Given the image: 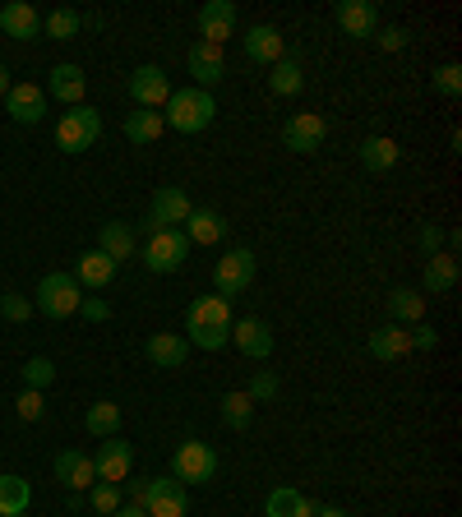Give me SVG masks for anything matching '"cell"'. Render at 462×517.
<instances>
[{"instance_id":"6da1fadb","label":"cell","mask_w":462,"mask_h":517,"mask_svg":"<svg viewBox=\"0 0 462 517\" xmlns=\"http://www.w3.org/2000/svg\"><path fill=\"white\" fill-rule=\"evenodd\" d=\"M231 301H222V296H199V301H190V310H185V342L199 351H222L231 342Z\"/></svg>"},{"instance_id":"7a4b0ae2","label":"cell","mask_w":462,"mask_h":517,"mask_svg":"<svg viewBox=\"0 0 462 517\" xmlns=\"http://www.w3.org/2000/svg\"><path fill=\"white\" fill-rule=\"evenodd\" d=\"M121 494H130V504H139L148 517H185L190 513V494L176 476H148V481H125Z\"/></svg>"},{"instance_id":"3957f363","label":"cell","mask_w":462,"mask_h":517,"mask_svg":"<svg viewBox=\"0 0 462 517\" xmlns=\"http://www.w3.org/2000/svg\"><path fill=\"white\" fill-rule=\"evenodd\" d=\"M213 116H218V102L204 88H171L167 107H162V121L176 134H204L213 125Z\"/></svg>"},{"instance_id":"277c9868","label":"cell","mask_w":462,"mask_h":517,"mask_svg":"<svg viewBox=\"0 0 462 517\" xmlns=\"http://www.w3.org/2000/svg\"><path fill=\"white\" fill-rule=\"evenodd\" d=\"M79 301H84V287L74 282V273H47L33 291V310L56 319V324L70 319V314H79Z\"/></svg>"},{"instance_id":"5b68a950","label":"cell","mask_w":462,"mask_h":517,"mask_svg":"<svg viewBox=\"0 0 462 517\" xmlns=\"http://www.w3.org/2000/svg\"><path fill=\"white\" fill-rule=\"evenodd\" d=\"M171 476L181 485H208L218 476V453L204 439H185L176 453H171Z\"/></svg>"},{"instance_id":"8992f818","label":"cell","mask_w":462,"mask_h":517,"mask_svg":"<svg viewBox=\"0 0 462 517\" xmlns=\"http://www.w3.org/2000/svg\"><path fill=\"white\" fill-rule=\"evenodd\" d=\"M185 259H190V241H185V231H181V227L148 231V241H144V264L153 268V273H176V268H185Z\"/></svg>"},{"instance_id":"52a82bcc","label":"cell","mask_w":462,"mask_h":517,"mask_svg":"<svg viewBox=\"0 0 462 517\" xmlns=\"http://www.w3.org/2000/svg\"><path fill=\"white\" fill-rule=\"evenodd\" d=\"M259 273V259L250 250H227L218 259V268H213V291H218L222 301H231V296H241V291H250V282H255Z\"/></svg>"},{"instance_id":"ba28073f","label":"cell","mask_w":462,"mask_h":517,"mask_svg":"<svg viewBox=\"0 0 462 517\" xmlns=\"http://www.w3.org/2000/svg\"><path fill=\"white\" fill-rule=\"evenodd\" d=\"M98 139H102V116L93 107H70L61 116V125H56V144L65 153H88Z\"/></svg>"},{"instance_id":"9c48e42d","label":"cell","mask_w":462,"mask_h":517,"mask_svg":"<svg viewBox=\"0 0 462 517\" xmlns=\"http://www.w3.org/2000/svg\"><path fill=\"white\" fill-rule=\"evenodd\" d=\"M190 194L181 190V185H162V190H153V204H148V217L139 222V231H162V227H185V217H190Z\"/></svg>"},{"instance_id":"30bf717a","label":"cell","mask_w":462,"mask_h":517,"mask_svg":"<svg viewBox=\"0 0 462 517\" xmlns=\"http://www.w3.org/2000/svg\"><path fill=\"white\" fill-rule=\"evenodd\" d=\"M93 471H98V481L107 485H125L130 481V471H134V448L125 444V439H102L98 453H93Z\"/></svg>"},{"instance_id":"8fae6325","label":"cell","mask_w":462,"mask_h":517,"mask_svg":"<svg viewBox=\"0 0 462 517\" xmlns=\"http://www.w3.org/2000/svg\"><path fill=\"white\" fill-rule=\"evenodd\" d=\"M130 97H134V107L162 111L167 107V97H171L167 70H162V65H139V70L130 74Z\"/></svg>"},{"instance_id":"7c38bea8","label":"cell","mask_w":462,"mask_h":517,"mask_svg":"<svg viewBox=\"0 0 462 517\" xmlns=\"http://www.w3.org/2000/svg\"><path fill=\"white\" fill-rule=\"evenodd\" d=\"M231 347L241 351V356H250V361H268L273 347H278V337H273V328L264 319H236L231 324Z\"/></svg>"},{"instance_id":"4fadbf2b","label":"cell","mask_w":462,"mask_h":517,"mask_svg":"<svg viewBox=\"0 0 462 517\" xmlns=\"http://www.w3.org/2000/svg\"><path fill=\"white\" fill-rule=\"evenodd\" d=\"M324 139H329V121L315 116V111H296L287 130H282V144L292 153H315V148H324Z\"/></svg>"},{"instance_id":"5bb4252c","label":"cell","mask_w":462,"mask_h":517,"mask_svg":"<svg viewBox=\"0 0 462 517\" xmlns=\"http://www.w3.org/2000/svg\"><path fill=\"white\" fill-rule=\"evenodd\" d=\"M185 70L195 74V88H218L222 79H227V56H222V47H213V42H195L190 47V56H185Z\"/></svg>"},{"instance_id":"9a60e30c","label":"cell","mask_w":462,"mask_h":517,"mask_svg":"<svg viewBox=\"0 0 462 517\" xmlns=\"http://www.w3.org/2000/svg\"><path fill=\"white\" fill-rule=\"evenodd\" d=\"M195 24H199V42L222 47V42L236 33V5H231V0H208V5H199Z\"/></svg>"},{"instance_id":"2e32d148","label":"cell","mask_w":462,"mask_h":517,"mask_svg":"<svg viewBox=\"0 0 462 517\" xmlns=\"http://www.w3.org/2000/svg\"><path fill=\"white\" fill-rule=\"evenodd\" d=\"M56 481L65 485V490L84 494L98 485V471H93V457L79 453V448H65V453H56Z\"/></svg>"},{"instance_id":"e0dca14e","label":"cell","mask_w":462,"mask_h":517,"mask_svg":"<svg viewBox=\"0 0 462 517\" xmlns=\"http://www.w3.org/2000/svg\"><path fill=\"white\" fill-rule=\"evenodd\" d=\"M333 19H338V28H342L347 37H375V33H379L375 0H338Z\"/></svg>"},{"instance_id":"ac0fdd59","label":"cell","mask_w":462,"mask_h":517,"mask_svg":"<svg viewBox=\"0 0 462 517\" xmlns=\"http://www.w3.org/2000/svg\"><path fill=\"white\" fill-rule=\"evenodd\" d=\"M116 259H107L102 250H84L79 259H74V282L84 291H107L111 282H116Z\"/></svg>"},{"instance_id":"d6986e66","label":"cell","mask_w":462,"mask_h":517,"mask_svg":"<svg viewBox=\"0 0 462 517\" xmlns=\"http://www.w3.org/2000/svg\"><path fill=\"white\" fill-rule=\"evenodd\" d=\"M5 111H10V121H19V125H37L42 116H47V93H42L37 84H10Z\"/></svg>"},{"instance_id":"ffe728a7","label":"cell","mask_w":462,"mask_h":517,"mask_svg":"<svg viewBox=\"0 0 462 517\" xmlns=\"http://www.w3.org/2000/svg\"><path fill=\"white\" fill-rule=\"evenodd\" d=\"M282 56H287V37H282L273 24H255L250 33H245V61H255V65H278Z\"/></svg>"},{"instance_id":"44dd1931","label":"cell","mask_w":462,"mask_h":517,"mask_svg":"<svg viewBox=\"0 0 462 517\" xmlns=\"http://www.w3.org/2000/svg\"><path fill=\"white\" fill-rule=\"evenodd\" d=\"M0 28H5V37H14V42H37V37H42V14H37L28 0H10V5L0 10Z\"/></svg>"},{"instance_id":"7402d4cb","label":"cell","mask_w":462,"mask_h":517,"mask_svg":"<svg viewBox=\"0 0 462 517\" xmlns=\"http://www.w3.org/2000/svg\"><path fill=\"white\" fill-rule=\"evenodd\" d=\"M181 231L190 245H218V241H227V217L213 213V208H190Z\"/></svg>"},{"instance_id":"603a6c76","label":"cell","mask_w":462,"mask_h":517,"mask_svg":"<svg viewBox=\"0 0 462 517\" xmlns=\"http://www.w3.org/2000/svg\"><path fill=\"white\" fill-rule=\"evenodd\" d=\"M42 93H51V97H56V102H65V107H84L88 79H84V70H79V65H56Z\"/></svg>"},{"instance_id":"cb8c5ba5","label":"cell","mask_w":462,"mask_h":517,"mask_svg":"<svg viewBox=\"0 0 462 517\" xmlns=\"http://www.w3.org/2000/svg\"><path fill=\"white\" fill-rule=\"evenodd\" d=\"M144 356L158 365V370H181L185 356H190V342H185L181 333H153L144 342Z\"/></svg>"},{"instance_id":"d4e9b609","label":"cell","mask_w":462,"mask_h":517,"mask_svg":"<svg viewBox=\"0 0 462 517\" xmlns=\"http://www.w3.org/2000/svg\"><path fill=\"white\" fill-rule=\"evenodd\" d=\"M98 250L107 254V259H116V264H125V259L139 254V236H134L130 222H102L98 227Z\"/></svg>"},{"instance_id":"484cf974","label":"cell","mask_w":462,"mask_h":517,"mask_svg":"<svg viewBox=\"0 0 462 517\" xmlns=\"http://www.w3.org/2000/svg\"><path fill=\"white\" fill-rule=\"evenodd\" d=\"M458 287V259L453 254H430L421 273V296H449Z\"/></svg>"},{"instance_id":"4316f807","label":"cell","mask_w":462,"mask_h":517,"mask_svg":"<svg viewBox=\"0 0 462 517\" xmlns=\"http://www.w3.org/2000/svg\"><path fill=\"white\" fill-rule=\"evenodd\" d=\"M365 347H370L375 361H402V356L412 351V342H407V328L402 324H379L375 333L365 337Z\"/></svg>"},{"instance_id":"83f0119b","label":"cell","mask_w":462,"mask_h":517,"mask_svg":"<svg viewBox=\"0 0 462 517\" xmlns=\"http://www.w3.org/2000/svg\"><path fill=\"white\" fill-rule=\"evenodd\" d=\"M402 148L393 144V139H384V134H370V139H361V167L375 171V176H384V171L398 167Z\"/></svg>"},{"instance_id":"f1b7e54d","label":"cell","mask_w":462,"mask_h":517,"mask_svg":"<svg viewBox=\"0 0 462 517\" xmlns=\"http://www.w3.org/2000/svg\"><path fill=\"white\" fill-rule=\"evenodd\" d=\"M162 130H167V121H162V111H144V107H134L130 116H125V139L139 148L148 144H158Z\"/></svg>"},{"instance_id":"f546056e","label":"cell","mask_w":462,"mask_h":517,"mask_svg":"<svg viewBox=\"0 0 462 517\" xmlns=\"http://www.w3.org/2000/svg\"><path fill=\"white\" fill-rule=\"evenodd\" d=\"M264 517H315V504H310L301 490L278 485V490L264 499Z\"/></svg>"},{"instance_id":"4dcf8cb0","label":"cell","mask_w":462,"mask_h":517,"mask_svg":"<svg viewBox=\"0 0 462 517\" xmlns=\"http://www.w3.org/2000/svg\"><path fill=\"white\" fill-rule=\"evenodd\" d=\"M426 319V296L412 287L389 291V324H421Z\"/></svg>"},{"instance_id":"1f68e13d","label":"cell","mask_w":462,"mask_h":517,"mask_svg":"<svg viewBox=\"0 0 462 517\" xmlns=\"http://www.w3.org/2000/svg\"><path fill=\"white\" fill-rule=\"evenodd\" d=\"M268 88L278 97H296L305 88V70H301V61L296 56H282L278 65H268Z\"/></svg>"},{"instance_id":"d6a6232c","label":"cell","mask_w":462,"mask_h":517,"mask_svg":"<svg viewBox=\"0 0 462 517\" xmlns=\"http://www.w3.org/2000/svg\"><path fill=\"white\" fill-rule=\"evenodd\" d=\"M28 504H33V485L24 476H0V517L28 513Z\"/></svg>"},{"instance_id":"836d02e7","label":"cell","mask_w":462,"mask_h":517,"mask_svg":"<svg viewBox=\"0 0 462 517\" xmlns=\"http://www.w3.org/2000/svg\"><path fill=\"white\" fill-rule=\"evenodd\" d=\"M84 430L93 434V439H111V434L121 430V407H116V402H93L84 416Z\"/></svg>"},{"instance_id":"e575fe53","label":"cell","mask_w":462,"mask_h":517,"mask_svg":"<svg viewBox=\"0 0 462 517\" xmlns=\"http://www.w3.org/2000/svg\"><path fill=\"white\" fill-rule=\"evenodd\" d=\"M79 28H84V14L74 10H51L47 19H42V37H56V42H70V37H79Z\"/></svg>"},{"instance_id":"d590c367","label":"cell","mask_w":462,"mask_h":517,"mask_svg":"<svg viewBox=\"0 0 462 517\" xmlns=\"http://www.w3.org/2000/svg\"><path fill=\"white\" fill-rule=\"evenodd\" d=\"M218 407H222V421H227L231 430H250V421H255V402L245 397V388L241 393H227Z\"/></svg>"},{"instance_id":"8d00e7d4","label":"cell","mask_w":462,"mask_h":517,"mask_svg":"<svg viewBox=\"0 0 462 517\" xmlns=\"http://www.w3.org/2000/svg\"><path fill=\"white\" fill-rule=\"evenodd\" d=\"M19 374H24V388H37V393H42V388H47L51 379H56V365H51L47 356H28L24 370H19Z\"/></svg>"},{"instance_id":"74e56055","label":"cell","mask_w":462,"mask_h":517,"mask_svg":"<svg viewBox=\"0 0 462 517\" xmlns=\"http://www.w3.org/2000/svg\"><path fill=\"white\" fill-rule=\"evenodd\" d=\"M14 411H19V421H42V416H47V397L37 393V388H24V393L14 397Z\"/></svg>"},{"instance_id":"f35d334b","label":"cell","mask_w":462,"mask_h":517,"mask_svg":"<svg viewBox=\"0 0 462 517\" xmlns=\"http://www.w3.org/2000/svg\"><path fill=\"white\" fill-rule=\"evenodd\" d=\"M278 393H282V384H278V374H273V370H259L255 379H250V388H245V397H250L255 407H259V402H273Z\"/></svg>"},{"instance_id":"ab89813d","label":"cell","mask_w":462,"mask_h":517,"mask_svg":"<svg viewBox=\"0 0 462 517\" xmlns=\"http://www.w3.org/2000/svg\"><path fill=\"white\" fill-rule=\"evenodd\" d=\"M88 504L98 508L102 517H111L116 508H121V485H107V481H98L93 490H88Z\"/></svg>"},{"instance_id":"60d3db41","label":"cell","mask_w":462,"mask_h":517,"mask_svg":"<svg viewBox=\"0 0 462 517\" xmlns=\"http://www.w3.org/2000/svg\"><path fill=\"white\" fill-rule=\"evenodd\" d=\"M0 314H5L10 324H24L28 314H33V301H28L24 291H0Z\"/></svg>"},{"instance_id":"b9f144b4","label":"cell","mask_w":462,"mask_h":517,"mask_svg":"<svg viewBox=\"0 0 462 517\" xmlns=\"http://www.w3.org/2000/svg\"><path fill=\"white\" fill-rule=\"evenodd\" d=\"M435 93L439 97H462V65L449 61V65H439L435 70Z\"/></svg>"},{"instance_id":"7bdbcfd3","label":"cell","mask_w":462,"mask_h":517,"mask_svg":"<svg viewBox=\"0 0 462 517\" xmlns=\"http://www.w3.org/2000/svg\"><path fill=\"white\" fill-rule=\"evenodd\" d=\"M416 245H421V254H444V227H435V222H426L421 227V236H416Z\"/></svg>"},{"instance_id":"ee69618b","label":"cell","mask_w":462,"mask_h":517,"mask_svg":"<svg viewBox=\"0 0 462 517\" xmlns=\"http://www.w3.org/2000/svg\"><path fill=\"white\" fill-rule=\"evenodd\" d=\"M79 314H84L88 324H107V319H111V305L102 301V296H84V301H79Z\"/></svg>"},{"instance_id":"f6af8a7d","label":"cell","mask_w":462,"mask_h":517,"mask_svg":"<svg viewBox=\"0 0 462 517\" xmlns=\"http://www.w3.org/2000/svg\"><path fill=\"white\" fill-rule=\"evenodd\" d=\"M407 342H412V351H435L439 347V333L430 324H416L412 333H407Z\"/></svg>"},{"instance_id":"bcb514c9","label":"cell","mask_w":462,"mask_h":517,"mask_svg":"<svg viewBox=\"0 0 462 517\" xmlns=\"http://www.w3.org/2000/svg\"><path fill=\"white\" fill-rule=\"evenodd\" d=\"M375 42H379V47H384V51H402V47H407V42H412V33L393 24V28H384V33H375Z\"/></svg>"},{"instance_id":"7dc6e473","label":"cell","mask_w":462,"mask_h":517,"mask_svg":"<svg viewBox=\"0 0 462 517\" xmlns=\"http://www.w3.org/2000/svg\"><path fill=\"white\" fill-rule=\"evenodd\" d=\"M315 517H347V508H338V504H315Z\"/></svg>"},{"instance_id":"c3c4849f","label":"cell","mask_w":462,"mask_h":517,"mask_svg":"<svg viewBox=\"0 0 462 517\" xmlns=\"http://www.w3.org/2000/svg\"><path fill=\"white\" fill-rule=\"evenodd\" d=\"M111 517H148V513H144V508H139V504H121V508H116V513H111Z\"/></svg>"},{"instance_id":"681fc988","label":"cell","mask_w":462,"mask_h":517,"mask_svg":"<svg viewBox=\"0 0 462 517\" xmlns=\"http://www.w3.org/2000/svg\"><path fill=\"white\" fill-rule=\"evenodd\" d=\"M10 93V70H5V65H0V97Z\"/></svg>"},{"instance_id":"f907efd6","label":"cell","mask_w":462,"mask_h":517,"mask_svg":"<svg viewBox=\"0 0 462 517\" xmlns=\"http://www.w3.org/2000/svg\"><path fill=\"white\" fill-rule=\"evenodd\" d=\"M14 517H24V513H14Z\"/></svg>"}]
</instances>
